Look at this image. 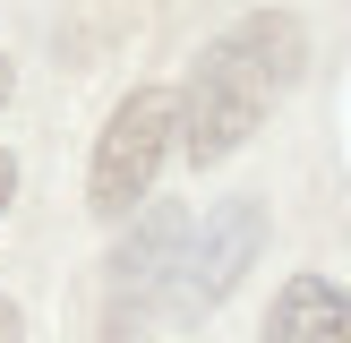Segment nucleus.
<instances>
[{
	"label": "nucleus",
	"instance_id": "7ed1b4c3",
	"mask_svg": "<svg viewBox=\"0 0 351 343\" xmlns=\"http://www.w3.org/2000/svg\"><path fill=\"white\" fill-rule=\"evenodd\" d=\"M257 249H266V206H257V198L215 206L206 223H189V249H180V266H171L163 309H171V318H206L215 300L240 292V274L257 266Z\"/></svg>",
	"mask_w": 351,
	"mask_h": 343
},
{
	"label": "nucleus",
	"instance_id": "f03ea898",
	"mask_svg": "<svg viewBox=\"0 0 351 343\" xmlns=\"http://www.w3.org/2000/svg\"><path fill=\"white\" fill-rule=\"evenodd\" d=\"M171 146H180V95L137 86V95L103 120V137H95V163H86V206H95L103 223L137 215V206H146V189L163 180V154H171Z\"/></svg>",
	"mask_w": 351,
	"mask_h": 343
},
{
	"label": "nucleus",
	"instance_id": "423d86ee",
	"mask_svg": "<svg viewBox=\"0 0 351 343\" xmlns=\"http://www.w3.org/2000/svg\"><path fill=\"white\" fill-rule=\"evenodd\" d=\"M9 198H17V163L0 154V215H9Z\"/></svg>",
	"mask_w": 351,
	"mask_h": 343
},
{
	"label": "nucleus",
	"instance_id": "f257e3e1",
	"mask_svg": "<svg viewBox=\"0 0 351 343\" xmlns=\"http://www.w3.org/2000/svg\"><path fill=\"white\" fill-rule=\"evenodd\" d=\"M300 69H308V26L291 9H249L232 34H215V43L197 51V69H189L180 154L189 163L240 154L257 129H266V112L300 86Z\"/></svg>",
	"mask_w": 351,
	"mask_h": 343
},
{
	"label": "nucleus",
	"instance_id": "0eeeda50",
	"mask_svg": "<svg viewBox=\"0 0 351 343\" xmlns=\"http://www.w3.org/2000/svg\"><path fill=\"white\" fill-rule=\"evenodd\" d=\"M0 343H17V309H9V292H0Z\"/></svg>",
	"mask_w": 351,
	"mask_h": 343
},
{
	"label": "nucleus",
	"instance_id": "1a4fd4ad",
	"mask_svg": "<svg viewBox=\"0 0 351 343\" xmlns=\"http://www.w3.org/2000/svg\"><path fill=\"white\" fill-rule=\"evenodd\" d=\"M257 9H266V0H257Z\"/></svg>",
	"mask_w": 351,
	"mask_h": 343
},
{
	"label": "nucleus",
	"instance_id": "6e6552de",
	"mask_svg": "<svg viewBox=\"0 0 351 343\" xmlns=\"http://www.w3.org/2000/svg\"><path fill=\"white\" fill-rule=\"evenodd\" d=\"M0 103H9V60H0Z\"/></svg>",
	"mask_w": 351,
	"mask_h": 343
},
{
	"label": "nucleus",
	"instance_id": "20e7f679",
	"mask_svg": "<svg viewBox=\"0 0 351 343\" xmlns=\"http://www.w3.org/2000/svg\"><path fill=\"white\" fill-rule=\"evenodd\" d=\"M180 249H189V215H180V206H154V215L112 249V343H137L146 309H163Z\"/></svg>",
	"mask_w": 351,
	"mask_h": 343
},
{
	"label": "nucleus",
	"instance_id": "39448f33",
	"mask_svg": "<svg viewBox=\"0 0 351 343\" xmlns=\"http://www.w3.org/2000/svg\"><path fill=\"white\" fill-rule=\"evenodd\" d=\"M266 343H351V292L326 274H291L266 309Z\"/></svg>",
	"mask_w": 351,
	"mask_h": 343
}]
</instances>
